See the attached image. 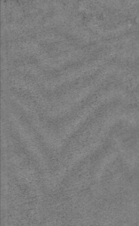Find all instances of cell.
<instances>
[{"mask_svg":"<svg viewBox=\"0 0 139 226\" xmlns=\"http://www.w3.org/2000/svg\"><path fill=\"white\" fill-rule=\"evenodd\" d=\"M9 119L21 141L32 157H34V159L39 164L41 168L44 170H48L49 166L48 159L36 138L34 137L28 127L27 126L26 123L23 121L18 114L13 111H11L9 113Z\"/></svg>","mask_w":139,"mask_h":226,"instance_id":"6da1fadb","label":"cell"}]
</instances>
